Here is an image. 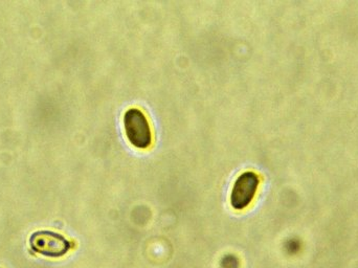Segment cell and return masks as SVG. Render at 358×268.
Listing matches in <instances>:
<instances>
[{
    "label": "cell",
    "mask_w": 358,
    "mask_h": 268,
    "mask_svg": "<svg viewBox=\"0 0 358 268\" xmlns=\"http://www.w3.org/2000/svg\"><path fill=\"white\" fill-rule=\"evenodd\" d=\"M29 248L36 254L48 258H62L73 248V244L59 233L38 231L29 237Z\"/></svg>",
    "instance_id": "1"
},
{
    "label": "cell",
    "mask_w": 358,
    "mask_h": 268,
    "mask_svg": "<svg viewBox=\"0 0 358 268\" xmlns=\"http://www.w3.org/2000/svg\"><path fill=\"white\" fill-rule=\"evenodd\" d=\"M124 129L129 143L138 149H148L153 135L145 113L138 108H130L124 115Z\"/></svg>",
    "instance_id": "2"
},
{
    "label": "cell",
    "mask_w": 358,
    "mask_h": 268,
    "mask_svg": "<svg viewBox=\"0 0 358 268\" xmlns=\"http://www.w3.org/2000/svg\"><path fill=\"white\" fill-rule=\"evenodd\" d=\"M260 185V177L252 171L242 173L234 183L231 192V208L234 210L243 211L248 209L254 200Z\"/></svg>",
    "instance_id": "3"
}]
</instances>
